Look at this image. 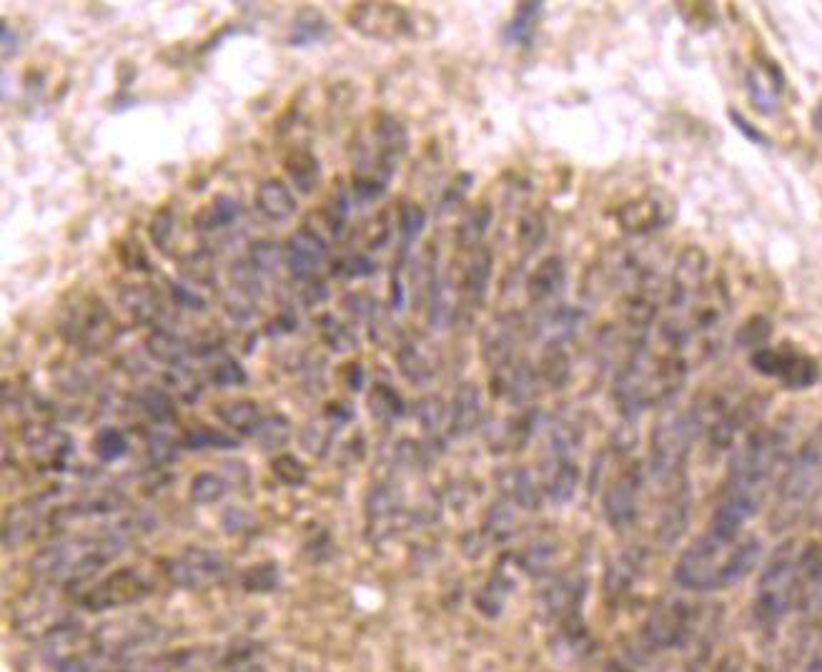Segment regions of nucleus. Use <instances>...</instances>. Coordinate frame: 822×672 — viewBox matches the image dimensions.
<instances>
[{
  "label": "nucleus",
  "mask_w": 822,
  "mask_h": 672,
  "mask_svg": "<svg viewBox=\"0 0 822 672\" xmlns=\"http://www.w3.org/2000/svg\"><path fill=\"white\" fill-rule=\"evenodd\" d=\"M762 557L757 537L725 540L707 530L700 540L692 542L675 565V582L682 590L712 592L732 587L745 580Z\"/></svg>",
  "instance_id": "nucleus-1"
},
{
  "label": "nucleus",
  "mask_w": 822,
  "mask_h": 672,
  "mask_svg": "<svg viewBox=\"0 0 822 672\" xmlns=\"http://www.w3.org/2000/svg\"><path fill=\"white\" fill-rule=\"evenodd\" d=\"M822 489V427L807 439L785 469L772 510V530H787L802 517Z\"/></svg>",
  "instance_id": "nucleus-2"
},
{
  "label": "nucleus",
  "mask_w": 822,
  "mask_h": 672,
  "mask_svg": "<svg viewBox=\"0 0 822 672\" xmlns=\"http://www.w3.org/2000/svg\"><path fill=\"white\" fill-rule=\"evenodd\" d=\"M805 567V550L797 540H787L767 557L757 585L755 612L762 625H777L790 610Z\"/></svg>",
  "instance_id": "nucleus-3"
},
{
  "label": "nucleus",
  "mask_w": 822,
  "mask_h": 672,
  "mask_svg": "<svg viewBox=\"0 0 822 672\" xmlns=\"http://www.w3.org/2000/svg\"><path fill=\"white\" fill-rule=\"evenodd\" d=\"M697 427L700 424L692 414H670L657 424L652 434V472L657 479H670L672 474L680 472Z\"/></svg>",
  "instance_id": "nucleus-4"
},
{
  "label": "nucleus",
  "mask_w": 822,
  "mask_h": 672,
  "mask_svg": "<svg viewBox=\"0 0 822 672\" xmlns=\"http://www.w3.org/2000/svg\"><path fill=\"white\" fill-rule=\"evenodd\" d=\"M66 334L81 347H106L116 334V326L101 301L83 299L78 309L68 311Z\"/></svg>",
  "instance_id": "nucleus-5"
},
{
  "label": "nucleus",
  "mask_w": 822,
  "mask_h": 672,
  "mask_svg": "<svg viewBox=\"0 0 822 672\" xmlns=\"http://www.w3.org/2000/svg\"><path fill=\"white\" fill-rule=\"evenodd\" d=\"M640 489L642 474L637 467L609 484L607 494H604V517L614 530H630L635 525L637 510H640Z\"/></svg>",
  "instance_id": "nucleus-6"
},
{
  "label": "nucleus",
  "mask_w": 822,
  "mask_h": 672,
  "mask_svg": "<svg viewBox=\"0 0 822 672\" xmlns=\"http://www.w3.org/2000/svg\"><path fill=\"white\" fill-rule=\"evenodd\" d=\"M224 570V560L214 550H188L171 562L168 575L178 587H203L219 580Z\"/></svg>",
  "instance_id": "nucleus-7"
},
{
  "label": "nucleus",
  "mask_w": 822,
  "mask_h": 672,
  "mask_svg": "<svg viewBox=\"0 0 822 672\" xmlns=\"http://www.w3.org/2000/svg\"><path fill=\"white\" fill-rule=\"evenodd\" d=\"M675 206L670 204V199L662 194H647L642 199L632 201L622 209L620 224L625 226L632 234H647V231H655L660 226H665L667 221L675 216Z\"/></svg>",
  "instance_id": "nucleus-8"
},
{
  "label": "nucleus",
  "mask_w": 822,
  "mask_h": 672,
  "mask_svg": "<svg viewBox=\"0 0 822 672\" xmlns=\"http://www.w3.org/2000/svg\"><path fill=\"white\" fill-rule=\"evenodd\" d=\"M326 244L316 231L301 229L289 236L284 249V261L294 276H311L324 261Z\"/></svg>",
  "instance_id": "nucleus-9"
},
{
  "label": "nucleus",
  "mask_w": 822,
  "mask_h": 672,
  "mask_svg": "<svg viewBox=\"0 0 822 672\" xmlns=\"http://www.w3.org/2000/svg\"><path fill=\"white\" fill-rule=\"evenodd\" d=\"M146 585L143 580H138L131 570L118 572V575L108 577L98 590H93L91 595L86 597V605L93 607V610H103V607H116L123 605V602H131L136 597L143 595Z\"/></svg>",
  "instance_id": "nucleus-10"
},
{
  "label": "nucleus",
  "mask_w": 822,
  "mask_h": 672,
  "mask_svg": "<svg viewBox=\"0 0 822 672\" xmlns=\"http://www.w3.org/2000/svg\"><path fill=\"white\" fill-rule=\"evenodd\" d=\"M354 16L356 18L361 16V23H356V28H359L361 33L381 31V36H389V31H396V33L411 31V26L406 23V13L401 11V8L361 6ZM376 36H379V33H376Z\"/></svg>",
  "instance_id": "nucleus-11"
},
{
  "label": "nucleus",
  "mask_w": 822,
  "mask_h": 672,
  "mask_svg": "<svg viewBox=\"0 0 822 672\" xmlns=\"http://www.w3.org/2000/svg\"><path fill=\"white\" fill-rule=\"evenodd\" d=\"M256 204H259L261 214L269 216L271 221H286L291 219L296 211L294 194H291L289 186L279 179H269L259 186Z\"/></svg>",
  "instance_id": "nucleus-12"
},
{
  "label": "nucleus",
  "mask_w": 822,
  "mask_h": 672,
  "mask_svg": "<svg viewBox=\"0 0 822 672\" xmlns=\"http://www.w3.org/2000/svg\"><path fill=\"white\" fill-rule=\"evenodd\" d=\"M782 86V78L777 68H750L747 71V93H750L752 106L760 108V113H772L777 103V88Z\"/></svg>",
  "instance_id": "nucleus-13"
},
{
  "label": "nucleus",
  "mask_w": 822,
  "mask_h": 672,
  "mask_svg": "<svg viewBox=\"0 0 822 672\" xmlns=\"http://www.w3.org/2000/svg\"><path fill=\"white\" fill-rule=\"evenodd\" d=\"M777 379L787 389H807L820 379V367H817L815 359L785 349V359H782V369Z\"/></svg>",
  "instance_id": "nucleus-14"
},
{
  "label": "nucleus",
  "mask_w": 822,
  "mask_h": 672,
  "mask_svg": "<svg viewBox=\"0 0 822 672\" xmlns=\"http://www.w3.org/2000/svg\"><path fill=\"white\" fill-rule=\"evenodd\" d=\"M452 432L469 434L479 422V392L474 384H462L452 404Z\"/></svg>",
  "instance_id": "nucleus-15"
},
{
  "label": "nucleus",
  "mask_w": 822,
  "mask_h": 672,
  "mask_svg": "<svg viewBox=\"0 0 822 672\" xmlns=\"http://www.w3.org/2000/svg\"><path fill=\"white\" fill-rule=\"evenodd\" d=\"M562 281H564L562 259L552 256V259L542 261V264L537 266V271L529 276V284H527L529 299H532V301L549 299V296L557 294L559 286H562Z\"/></svg>",
  "instance_id": "nucleus-16"
},
{
  "label": "nucleus",
  "mask_w": 822,
  "mask_h": 672,
  "mask_svg": "<svg viewBox=\"0 0 822 672\" xmlns=\"http://www.w3.org/2000/svg\"><path fill=\"white\" fill-rule=\"evenodd\" d=\"M121 304L126 306V311L138 321V324H146V321L156 319L158 309H161L158 294L153 289H148V286H133V289H126L121 294Z\"/></svg>",
  "instance_id": "nucleus-17"
},
{
  "label": "nucleus",
  "mask_w": 822,
  "mask_h": 672,
  "mask_svg": "<svg viewBox=\"0 0 822 672\" xmlns=\"http://www.w3.org/2000/svg\"><path fill=\"white\" fill-rule=\"evenodd\" d=\"M153 359L166 364H181L188 357V344L171 331H153L146 342Z\"/></svg>",
  "instance_id": "nucleus-18"
},
{
  "label": "nucleus",
  "mask_w": 822,
  "mask_h": 672,
  "mask_svg": "<svg viewBox=\"0 0 822 672\" xmlns=\"http://www.w3.org/2000/svg\"><path fill=\"white\" fill-rule=\"evenodd\" d=\"M489 276H492V256L487 251H479L472 264H469L467 276H464V296L469 301H474V304H479L484 299V294H487Z\"/></svg>",
  "instance_id": "nucleus-19"
},
{
  "label": "nucleus",
  "mask_w": 822,
  "mask_h": 672,
  "mask_svg": "<svg viewBox=\"0 0 822 672\" xmlns=\"http://www.w3.org/2000/svg\"><path fill=\"white\" fill-rule=\"evenodd\" d=\"M286 171L294 179V184L299 186L304 194H311V189L319 181V161L311 156L309 151H294L286 156Z\"/></svg>",
  "instance_id": "nucleus-20"
},
{
  "label": "nucleus",
  "mask_w": 822,
  "mask_h": 672,
  "mask_svg": "<svg viewBox=\"0 0 822 672\" xmlns=\"http://www.w3.org/2000/svg\"><path fill=\"white\" fill-rule=\"evenodd\" d=\"M236 216H239V204L231 196H216L211 206H206L196 216V226L203 231H211L219 229V226H229Z\"/></svg>",
  "instance_id": "nucleus-21"
},
{
  "label": "nucleus",
  "mask_w": 822,
  "mask_h": 672,
  "mask_svg": "<svg viewBox=\"0 0 822 672\" xmlns=\"http://www.w3.org/2000/svg\"><path fill=\"white\" fill-rule=\"evenodd\" d=\"M219 414L226 424L246 434H254V429L261 422L259 407L254 402H226L219 407Z\"/></svg>",
  "instance_id": "nucleus-22"
},
{
  "label": "nucleus",
  "mask_w": 822,
  "mask_h": 672,
  "mask_svg": "<svg viewBox=\"0 0 822 672\" xmlns=\"http://www.w3.org/2000/svg\"><path fill=\"white\" fill-rule=\"evenodd\" d=\"M539 16H542V3H524V6H519L517 16L512 18V23L504 31V38L509 43H527L532 38Z\"/></svg>",
  "instance_id": "nucleus-23"
},
{
  "label": "nucleus",
  "mask_w": 822,
  "mask_h": 672,
  "mask_svg": "<svg viewBox=\"0 0 822 672\" xmlns=\"http://www.w3.org/2000/svg\"><path fill=\"white\" fill-rule=\"evenodd\" d=\"M369 409L376 419H399L404 414V399L391 387H376L369 394Z\"/></svg>",
  "instance_id": "nucleus-24"
},
{
  "label": "nucleus",
  "mask_w": 822,
  "mask_h": 672,
  "mask_svg": "<svg viewBox=\"0 0 822 672\" xmlns=\"http://www.w3.org/2000/svg\"><path fill=\"white\" fill-rule=\"evenodd\" d=\"M324 36H326V21L316 11L306 8V11L299 16V21H296L294 33H291L289 41L294 43V46H306V43L321 41Z\"/></svg>",
  "instance_id": "nucleus-25"
},
{
  "label": "nucleus",
  "mask_w": 822,
  "mask_h": 672,
  "mask_svg": "<svg viewBox=\"0 0 822 672\" xmlns=\"http://www.w3.org/2000/svg\"><path fill=\"white\" fill-rule=\"evenodd\" d=\"M399 364H401V372H404L414 384H424L432 379V367H429L427 357H424V354L419 352L414 344H406V347L401 349Z\"/></svg>",
  "instance_id": "nucleus-26"
},
{
  "label": "nucleus",
  "mask_w": 822,
  "mask_h": 672,
  "mask_svg": "<svg viewBox=\"0 0 822 672\" xmlns=\"http://www.w3.org/2000/svg\"><path fill=\"white\" fill-rule=\"evenodd\" d=\"M226 489H229V484L219 474H198L191 482V497L198 504H211L219 502L226 494Z\"/></svg>",
  "instance_id": "nucleus-27"
},
{
  "label": "nucleus",
  "mask_w": 822,
  "mask_h": 672,
  "mask_svg": "<svg viewBox=\"0 0 822 672\" xmlns=\"http://www.w3.org/2000/svg\"><path fill=\"white\" fill-rule=\"evenodd\" d=\"M141 407L146 409V414L156 422H173V404L168 399V394L158 392V389H146L141 397Z\"/></svg>",
  "instance_id": "nucleus-28"
},
{
  "label": "nucleus",
  "mask_w": 822,
  "mask_h": 672,
  "mask_svg": "<svg viewBox=\"0 0 822 672\" xmlns=\"http://www.w3.org/2000/svg\"><path fill=\"white\" fill-rule=\"evenodd\" d=\"M321 336H324V342L329 344L334 352H346V349H351L356 344L354 334H351L349 329H346L341 321H336L334 316H326L324 324H321Z\"/></svg>",
  "instance_id": "nucleus-29"
},
{
  "label": "nucleus",
  "mask_w": 822,
  "mask_h": 672,
  "mask_svg": "<svg viewBox=\"0 0 822 672\" xmlns=\"http://www.w3.org/2000/svg\"><path fill=\"white\" fill-rule=\"evenodd\" d=\"M93 444H96V452L103 462H113L121 454H126V439H123V434L118 429H103Z\"/></svg>",
  "instance_id": "nucleus-30"
},
{
  "label": "nucleus",
  "mask_w": 822,
  "mask_h": 672,
  "mask_svg": "<svg viewBox=\"0 0 822 672\" xmlns=\"http://www.w3.org/2000/svg\"><path fill=\"white\" fill-rule=\"evenodd\" d=\"M259 432V442L264 447H279V444L286 442V434H289V422L281 417H266L261 419L259 427L254 429V434Z\"/></svg>",
  "instance_id": "nucleus-31"
},
{
  "label": "nucleus",
  "mask_w": 822,
  "mask_h": 672,
  "mask_svg": "<svg viewBox=\"0 0 822 672\" xmlns=\"http://www.w3.org/2000/svg\"><path fill=\"white\" fill-rule=\"evenodd\" d=\"M183 444L191 449H209V447H236V439L226 437V434L214 432V429H196L183 439Z\"/></svg>",
  "instance_id": "nucleus-32"
},
{
  "label": "nucleus",
  "mask_w": 822,
  "mask_h": 672,
  "mask_svg": "<svg viewBox=\"0 0 822 672\" xmlns=\"http://www.w3.org/2000/svg\"><path fill=\"white\" fill-rule=\"evenodd\" d=\"M424 221H427V216H424V211L419 209V206H414V204L401 206V234H404L406 244H411V241L417 239L419 231L424 229Z\"/></svg>",
  "instance_id": "nucleus-33"
},
{
  "label": "nucleus",
  "mask_w": 822,
  "mask_h": 672,
  "mask_svg": "<svg viewBox=\"0 0 822 672\" xmlns=\"http://www.w3.org/2000/svg\"><path fill=\"white\" fill-rule=\"evenodd\" d=\"M374 271V264L366 259L364 254H351L346 259H341L339 264L334 266L336 276H346V279H356V276H369Z\"/></svg>",
  "instance_id": "nucleus-34"
},
{
  "label": "nucleus",
  "mask_w": 822,
  "mask_h": 672,
  "mask_svg": "<svg viewBox=\"0 0 822 672\" xmlns=\"http://www.w3.org/2000/svg\"><path fill=\"white\" fill-rule=\"evenodd\" d=\"M276 580H279V572H276L274 565H259L249 570L244 585L254 592H266L276 585Z\"/></svg>",
  "instance_id": "nucleus-35"
},
{
  "label": "nucleus",
  "mask_w": 822,
  "mask_h": 672,
  "mask_svg": "<svg viewBox=\"0 0 822 672\" xmlns=\"http://www.w3.org/2000/svg\"><path fill=\"white\" fill-rule=\"evenodd\" d=\"M274 469L286 484H301L306 479L304 464H301L296 457H291V454H281V457L274 462Z\"/></svg>",
  "instance_id": "nucleus-36"
},
{
  "label": "nucleus",
  "mask_w": 822,
  "mask_h": 672,
  "mask_svg": "<svg viewBox=\"0 0 822 672\" xmlns=\"http://www.w3.org/2000/svg\"><path fill=\"white\" fill-rule=\"evenodd\" d=\"M767 336H770V321L762 319V316H755L750 324L742 326L740 344H745V347H757V344L765 342Z\"/></svg>",
  "instance_id": "nucleus-37"
},
{
  "label": "nucleus",
  "mask_w": 822,
  "mask_h": 672,
  "mask_svg": "<svg viewBox=\"0 0 822 672\" xmlns=\"http://www.w3.org/2000/svg\"><path fill=\"white\" fill-rule=\"evenodd\" d=\"M254 264L256 269H264V271H271L276 269V266L284 261V251L279 249V246L274 244H256L254 246Z\"/></svg>",
  "instance_id": "nucleus-38"
},
{
  "label": "nucleus",
  "mask_w": 822,
  "mask_h": 672,
  "mask_svg": "<svg viewBox=\"0 0 822 672\" xmlns=\"http://www.w3.org/2000/svg\"><path fill=\"white\" fill-rule=\"evenodd\" d=\"M214 382L221 384V387H234V384L246 382V374L234 359H224V362L214 369Z\"/></svg>",
  "instance_id": "nucleus-39"
},
{
  "label": "nucleus",
  "mask_w": 822,
  "mask_h": 672,
  "mask_svg": "<svg viewBox=\"0 0 822 672\" xmlns=\"http://www.w3.org/2000/svg\"><path fill=\"white\" fill-rule=\"evenodd\" d=\"M171 226H173V219L168 211H161V214L156 216V219L151 221V229H148V234H151L153 244L158 246V249H166L168 244V236H171Z\"/></svg>",
  "instance_id": "nucleus-40"
},
{
  "label": "nucleus",
  "mask_w": 822,
  "mask_h": 672,
  "mask_svg": "<svg viewBox=\"0 0 822 672\" xmlns=\"http://www.w3.org/2000/svg\"><path fill=\"white\" fill-rule=\"evenodd\" d=\"M171 294H173V299H176V304L183 306V309H203L201 296H196L193 291H188L186 286L178 284V281H173V284H171Z\"/></svg>",
  "instance_id": "nucleus-41"
},
{
  "label": "nucleus",
  "mask_w": 822,
  "mask_h": 672,
  "mask_svg": "<svg viewBox=\"0 0 822 672\" xmlns=\"http://www.w3.org/2000/svg\"><path fill=\"white\" fill-rule=\"evenodd\" d=\"M730 118H732V123H735V126L740 128V133H742V136H745V138H750L752 143H760V146H767V143H770V141H767L765 136H762V133H757V128L752 126L750 121H745V118H742L740 113H737V111H732V113H730Z\"/></svg>",
  "instance_id": "nucleus-42"
},
{
  "label": "nucleus",
  "mask_w": 822,
  "mask_h": 672,
  "mask_svg": "<svg viewBox=\"0 0 822 672\" xmlns=\"http://www.w3.org/2000/svg\"><path fill=\"white\" fill-rule=\"evenodd\" d=\"M296 326V316H294V311H284V314L279 316V319L276 321H271L269 324V331L271 334H279V331H291Z\"/></svg>",
  "instance_id": "nucleus-43"
},
{
  "label": "nucleus",
  "mask_w": 822,
  "mask_h": 672,
  "mask_svg": "<svg viewBox=\"0 0 822 672\" xmlns=\"http://www.w3.org/2000/svg\"><path fill=\"white\" fill-rule=\"evenodd\" d=\"M364 369L359 367V364H351L349 372H346V382H349V387L354 389V392H359L361 387H364Z\"/></svg>",
  "instance_id": "nucleus-44"
},
{
  "label": "nucleus",
  "mask_w": 822,
  "mask_h": 672,
  "mask_svg": "<svg viewBox=\"0 0 822 672\" xmlns=\"http://www.w3.org/2000/svg\"><path fill=\"white\" fill-rule=\"evenodd\" d=\"M807 672H822V657H817V660H812L810 667H807Z\"/></svg>",
  "instance_id": "nucleus-45"
},
{
  "label": "nucleus",
  "mask_w": 822,
  "mask_h": 672,
  "mask_svg": "<svg viewBox=\"0 0 822 672\" xmlns=\"http://www.w3.org/2000/svg\"><path fill=\"white\" fill-rule=\"evenodd\" d=\"M815 128L820 131V136H822V106L815 111Z\"/></svg>",
  "instance_id": "nucleus-46"
}]
</instances>
